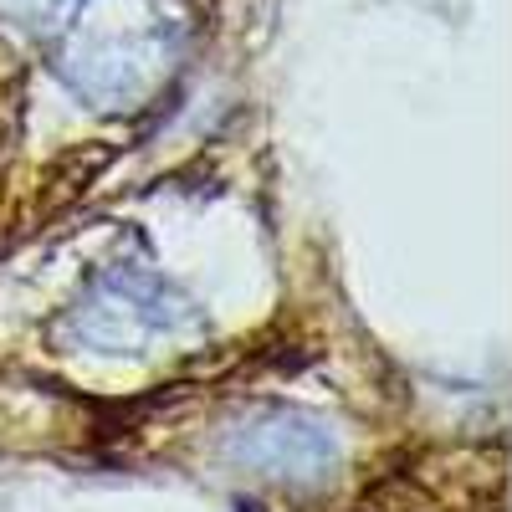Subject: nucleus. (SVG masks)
Here are the masks:
<instances>
[{
  "mask_svg": "<svg viewBox=\"0 0 512 512\" xmlns=\"http://www.w3.org/2000/svg\"><path fill=\"white\" fill-rule=\"evenodd\" d=\"M190 41V0H77L57 72L77 98L103 113H139L149 108Z\"/></svg>",
  "mask_w": 512,
  "mask_h": 512,
  "instance_id": "1",
  "label": "nucleus"
},
{
  "mask_svg": "<svg viewBox=\"0 0 512 512\" xmlns=\"http://www.w3.org/2000/svg\"><path fill=\"white\" fill-rule=\"evenodd\" d=\"M205 308L175 282L154 272L149 262H108L57 318V338L77 354H103V359H154L175 344L200 338Z\"/></svg>",
  "mask_w": 512,
  "mask_h": 512,
  "instance_id": "2",
  "label": "nucleus"
},
{
  "mask_svg": "<svg viewBox=\"0 0 512 512\" xmlns=\"http://www.w3.org/2000/svg\"><path fill=\"white\" fill-rule=\"evenodd\" d=\"M221 456L277 487H323L344 466V441L308 405L256 400L221 425Z\"/></svg>",
  "mask_w": 512,
  "mask_h": 512,
  "instance_id": "3",
  "label": "nucleus"
},
{
  "mask_svg": "<svg viewBox=\"0 0 512 512\" xmlns=\"http://www.w3.org/2000/svg\"><path fill=\"white\" fill-rule=\"evenodd\" d=\"M67 11V0H0V16L21 31H47Z\"/></svg>",
  "mask_w": 512,
  "mask_h": 512,
  "instance_id": "4",
  "label": "nucleus"
}]
</instances>
